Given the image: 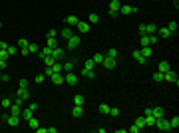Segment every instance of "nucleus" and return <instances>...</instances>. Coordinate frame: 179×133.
Here are the masks:
<instances>
[{
    "label": "nucleus",
    "mask_w": 179,
    "mask_h": 133,
    "mask_svg": "<svg viewBox=\"0 0 179 133\" xmlns=\"http://www.w3.org/2000/svg\"><path fill=\"white\" fill-rule=\"evenodd\" d=\"M155 127H157L159 131H171V127H169V119H165V117L155 119Z\"/></svg>",
    "instance_id": "f257e3e1"
},
{
    "label": "nucleus",
    "mask_w": 179,
    "mask_h": 133,
    "mask_svg": "<svg viewBox=\"0 0 179 133\" xmlns=\"http://www.w3.org/2000/svg\"><path fill=\"white\" fill-rule=\"evenodd\" d=\"M119 6H121L119 0H112V4H110V16H112V18L119 16Z\"/></svg>",
    "instance_id": "f03ea898"
},
{
    "label": "nucleus",
    "mask_w": 179,
    "mask_h": 133,
    "mask_svg": "<svg viewBox=\"0 0 179 133\" xmlns=\"http://www.w3.org/2000/svg\"><path fill=\"white\" fill-rule=\"evenodd\" d=\"M137 8L135 6H127V4H121L119 6V16H127V14H135Z\"/></svg>",
    "instance_id": "7ed1b4c3"
},
{
    "label": "nucleus",
    "mask_w": 179,
    "mask_h": 133,
    "mask_svg": "<svg viewBox=\"0 0 179 133\" xmlns=\"http://www.w3.org/2000/svg\"><path fill=\"white\" fill-rule=\"evenodd\" d=\"M78 80H80V78L74 72H68L66 76H64V81H66L68 86H76V84H78Z\"/></svg>",
    "instance_id": "20e7f679"
},
{
    "label": "nucleus",
    "mask_w": 179,
    "mask_h": 133,
    "mask_svg": "<svg viewBox=\"0 0 179 133\" xmlns=\"http://www.w3.org/2000/svg\"><path fill=\"white\" fill-rule=\"evenodd\" d=\"M163 81H171V84H175V86H177V84H179L177 73L171 72V70H169V72H165V73H163Z\"/></svg>",
    "instance_id": "39448f33"
},
{
    "label": "nucleus",
    "mask_w": 179,
    "mask_h": 133,
    "mask_svg": "<svg viewBox=\"0 0 179 133\" xmlns=\"http://www.w3.org/2000/svg\"><path fill=\"white\" fill-rule=\"evenodd\" d=\"M102 64H104V68H106V70H113V68L118 66V62H115V58H104V62H102Z\"/></svg>",
    "instance_id": "423d86ee"
},
{
    "label": "nucleus",
    "mask_w": 179,
    "mask_h": 133,
    "mask_svg": "<svg viewBox=\"0 0 179 133\" xmlns=\"http://www.w3.org/2000/svg\"><path fill=\"white\" fill-rule=\"evenodd\" d=\"M52 58H54V60H56V62H60V60H62V58H64V50H62V48H58V46H56V48H54V50H52Z\"/></svg>",
    "instance_id": "0eeeda50"
},
{
    "label": "nucleus",
    "mask_w": 179,
    "mask_h": 133,
    "mask_svg": "<svg viewBox=\"0 0 179 133\" xmlns=\"http://www.w3.org/2000/svg\"><path fill=\"white\" fill-rule=\"evenodd\" d=\"M78 46H80V36H76V34L70 36L68 38V48H78Z\"/></svg>",
    "instance_id": "6e6552de"
},
{
    "label": "nucleus",
    "mask_w": 179,
    "mask_h": 133,
    "mask_svg": "<svg viewBox=\"0 0 179 133\" xmlns=\"http://www.w3.org/2000/svg\"><path fill=\"white\" fill-rule=\"evenodd\" d=\"M6 123H8L10 127H18L20 117H18V115H8V117H6Z\"/></svg>",
    "instance_id": "1a4fd4ad"
},
{
    "label": "nucleus",
    "mask_w": 179,
    "mask_h": 133,
    "mask_svg": "<svg viewBox=\"0 0 179 133\" xmlns=\"http://www.w3.org/2000/svg\"><path fill=\"white\" fill-rule=\"evenodd\" d=\"M50 80H52L54 86H62V84H64V73H54Z\"/></svg>",
    "instance_id": "9d476101"
},
{
    "label": "nucleus",
    "mask_w": 179,
    "mask_h": 133,
    "mask_svg": "<svg viewBox=\"0 0 179 133\" xmlns=\"http://www.w3.org/2000/svg\"><path fill=\"white\" fill-rule=\"evenodd\" d=\"M76 28H78L82 34H86V32H90V24L88 22H82V20H78V24H76Z\"/></svg>",
    "instance_id": "9b49d317"
},
{
    "label": "nucleus",
    "mask_w": 179,
    "mask_h": 133,
    "mask_svg": "<svg viewBox=\"0 0 179 133\" xmlns=\"http://www.w3.org/2000/svg\"><path fill=\"white\" fill-rule=\"evenodd\" d=\"M151 115L155 117V119H159V117L165 115V111H163V107H151Z\"/></svg>",
    "instance_id": "f8f14e48"
},
{
    "label": "nucleus",
    "mask_w": 179,
    "mask_h": 133,
    "mask_svg": "<svg viewBox=\"0 0 179 133\" xmlns=\"http://www.w3.org/2000/svg\"><path fill=\"white\" fill-rule=\"evenodd\" d=\"M16 95H18V97H22V100L26 101L28 97H30V92H28V87H20L18 92H16Z\"/></svg>",
    "instance_id": "ddd939ff"
},
{
    "label": "nucleus",
    "mask_w": 179,
    "mask_h": 133,
    "mask_svg": "<svg viewBox=\"0 0 179 133\" xmlns=\"http://www.w3.org/2000/svg\"><path fill=\"white\" fill-rule=\"evenodd\" d=\"M139 52H141V56H143L145 60H149V58H151V54H153V50L149 46H141V50H139Z\"/></svg>",
    "instance_id": "4468645a"
},
{
    "label": "nucleus",
    "mask_w": 179,
    "mask_h": 133,
    "mask_svg": "<svg viewBox=\"0 0 179 133\" xmlns=\"http://www.w3.org/2000/svg\"><path fill=\"white\" fill-rule=\"evenodd\" d=\"M132 58H133V60H135V62H137V64H145V58H143V56H141V52H139V50H135V52H133L132 54Z\"/></svg>",
    "instance_id": "2eb2a0df"
},
{
    "label": "nucleus",
    "mask_w": 179,
    "mask_h": 133,
    "mask_svg": "<svg viewBox=\"0 0 179 133\" xmlns=\"http://www.w3.org/2000/svg\"><path fill=\"white\" fill-rule=\"evenodd\" d=\"M72 115L74 117H82V115H84V105H74L72 107Z\"/></svg>",
    "instance_id": "dca6fc26"
},
{
    "label": "nucleus",
    "mask_w": 179,
    "mask_h": 133,
    "mask_svg": "<svg viewBox=\"0 0 179 133\" xmlns=\"http://www.w3.org/2000/svg\"><path fill=\"white\" fill-rule=\"evenodd\" d=\"M135 125L139 127V131H143V129H145V117H143V115H139L137 119H135Z\"/></svg>",
    "instance_id": "f3484780"
},
{
    "label": "nucleus",
    "mask_w": 179,
    "mask_h": 133,
    "mask_svg": "<svg viewBox=\"0 0 179 133\" xmlns=\"http://www.w3.org/2000/svg\"><path fill=\"white\" fill-rule=\"evenodd\" d=\"M8 111H10V115H20V113H22V107H20V105H16V103H12Z\"/></svg>",
    "instance_id": "a211bd4d"
},
{
    "label": "nucleus",
    "mask_w": 179,
    "mask_h": 133,
    "mask_svg": "<svg viewBox=\"0 0 179 133\" xmlns=\"http://www.w3.org/2000/svg\"><path fill=\"white\" fill-rule=\"evenodd\" d=\"M145 117V127H155V117H153L151 113L149 115H143Z\"/></svg>",
    "instance_id": "6ab92c4d"
},
{
    "label": "nucleus",
    "mask_w": 179,
    "mask_h": 133,
    "mask_svg": "<svg viewBox=\"0 0 179 133\" xmlns=\"http://www.w3.org/2000/svg\"><path fill=\"white\" fill-rule=\"evenodd\" d=\"M78 20H80L78 16H66V24H68L70 28H72V26H76V24H78Z\"/></svg>",
    "instance_id": "aec40b11"
},
{
    "label": "nucleus",
    "mask_w": 179,
    "mask_h": 133,
    "mask_svg": "<svg viewBox=\"0 0 179 133\" xmlns=\"http://www.w3.org/2000/svg\"><path fill=\"white\" fill-rule=\"evenodd\" d=\"M52 70H54V73H64V68H62V62H54Z\"/></svg>",
    "instance_id": "412c9836"
},
{
    "label": "nucleus",
    "mask_w": 179,
    "mask_h": 133,
    "mask_svg": "<svg viewBox=\"0 0 179 133\" xmlns=\"http://www.w3.org/2000/svg\"><path fill=\"white\" fill-rule=\"evenodd\" d=\"M62 68H64V73L74 72V62H64V64H62Z\"/></svg>",
    "instance_id": "4be33fe9"
},
{
    "label": "nucleus",
    "mask_w": 179,
    "mask_h": 133,
    "mask_svg": "<svg viewBox=\"0 0 179 133\" xmlns=\"http://www.w3.org/2000/svg\"><path fill=\"white\" fill-rule=\"evenodd\" d=\"M98 22H99L98 14H90V16H88V24H90V26H92V24H98Z\"/></svg>",
    "instance_id": "5701e85b"
},
{
    "label": "nucleus",
    "mask_w": 179,
    "mask_h": 133,
    "mask_svg": "<svg viewBox=\"0 0 179 133\" xmlns=\"http://www.w3.org/2000/svg\"><path fill=\"white\" fill-rule=\"evenodd\" d=\"M32 113H34L32 109H30V107H26V109H22V113H20V115H22V117H24V119L28 121L30 117H32Z\"/></svg>",
    "instance_id": "b1692460"
},
{
    "label": "nucleus",
    "mask_w": 179,
    "mask_h": 133,
    "mask_svg": "<svg viewBox=\"0 0 179 133\" xmlns=\"http://www.w3.org/2000/svg\"><path fill=\"white\" fill-rule=\"evenodd\" d=\"M60 34H62V36H64L66 40H68V38H70V36H74V32H72V28H70V26H66V28H64V30H62V32H60Z\"/></svg>",
    "instance_id": "393cba45"
},
{
    "label": "nucleus",
    "mask_w": 179,
    "mask_h": 133,
    "mask_svg": "<svg viewBox=\"0 0 179 133\" xmlns=\"http://www.w3.org/2000/svg\"><path fill=\"white\" fill-rule=\"evenodd\" d=\"M169 70H171V68H169V62H161V64H159V72L161 73L169 72Z\"/></svg>",
    "instance_id": "a878e982"
},
{
    "label": "nucleus",
    "mask_w": 179,
    "mask_h": 133,
    "mask_svg": "<svg viewBox=\"0 0 179 133\" xmlns=\"http://www.w3.org/2000/svg\"><path fill=\"white\" fill-rule=\"evenodd\" d=\"M169 127H171V129H177V127H179V117H177V115L169 119Z\"/></svg>",
    "instance_id": "bb28decb"
},
{
    "label": "nucleus",
    "mask_w": 179,
    "mask_h": 133,
    "mask_svg": "<svg viewBox=\"0 0 179 133\" xmlns=\"http://www.w3.org/2000/svg\"><path fill=\"white\" fill-rule=\"evenodd\" d=\"M159 36H161V38H169V36H173V34L169 32L167 26H165V28H159Z\"/></svg>",
    "instance_id": "cd10ccee"
},
{
    "label": "nucleus",
    "mask_w": 179,
    "mask_h": 133,
    "mask_svg": "<svg viewBox=\"0 0 179 133\" xmlns=\"http://www.w3.org/2000/svg\"><path fill=\"white\" fill-rule=\"evenodd\" d=\"M167 30H169L171 34H175V32H177V22H175V20H171L169 24H167Z\"/></svg>",
    "instance_id": "c85d7f7f"
},
{
    "label": "nucleus",
    "mask_w": 179,
    "mask_h": 133,
    "mask_svg": "<svg viewBox=\"0 0 179 133\" xmlns=\"http://www.w3.org/2000/svg\"><path fill=\"white\" fill-rule=\"evenodd\" d=\"M84 101H86L84 95H76V97H74V105H84Z\"/></svg>",
    "instance_id": "c756f323"
},
{
    "label": "nucleus",
    "mask_w": 179,
    "mask_h": 133,
    "mask_svg": "<svg viewBox=\"0 0 179 133\" xmlns=\"http://www.w3.org/2000/svg\"><path fill=\"white\" fill-rule=\"evenodd\" d=\"M98 111L99 113H110V105H107V103H99V105H98Z\"/></svg>",
    "instance_id": "7c9ffc66"
},
{
    "label": "nucleus",
    "mask_w": 179,
    "mask_h": 133,
    "mask_svg": "<svg viewBox=\"0 0 179 133\" xmlns=\"http://www.w3.org/2000/svg\"><path fill=\"white\" fill-rule=\"evenodd\" d=\"M82 76H86V78H96L94 70H86V68H82Z\"/></svg>",
    "instance_id": "2f4dec72"
},
{
    "label": "nucleus",
    "mask_w": 179,
    "mask_h": 133,
    "mask_svg": "<svg viewBox=\"0 0 179 133\" xmlns=\"http://www.w3.org/2000/svg\"><path fill=\"white\" fill-rule=\"evenodd\" d=\"M106 56H107V58H115V60H118V50H115V48H110Z\"/></svg>",
    "instance_id": "473e14b6"
},
{
    "label": "nucleus",
    "mask_w": 179,
    "mask_h": 133,
    "mask_svg": "<svg viewBox=\"0 0 179 133\" xmlns=\"http://www.w3.org/2000/svg\"><path fill=\"white\" fill-rule=\"evenodd\" d=\"M104 58H106L104 54H96V56H94L92 60H94V64H102V62H104Z\"/></svg>",
    "instance_id": "72a5a7b5"
},
{
    "label": "nucleus",
    "mask_w": 179,
    "mask_h": 133,
    "mask_svg": "<svg viewBox=\"0 0 179 133\" xmlns=\"http://www.w3.org/2000/svg\"><path fill=\"white\" fill-rule=\"evenodd\" d=\"M54 62H56V60H54L52 56H46V58H44V64H46V68H52Z\"/></svg>",
    "instance_id": "f704fd0d"
},
{
    "label": "nucleus",
    "mask_w": 179,
    "mask_h": 133,
    "mask_svg": "<svg viewBox=\"0 0 179 133\" xmlns=\"http://www.w3.org/2000/svg\"><path fill=\"white\" fill-rule=\"evenodd\" d=\"M46 40H48L46 46H50V48H56V46H58V40H56V38H48V36H46Z\"/></svg>",
    "instance_id": "c9c22d12"
},
{
    "label": "nucleus",
    "mask_w": 179,
    "mask_h": 133,
    "mask_svg": "<svg viewBox=\"0 0 179 133\" xmlns=\"http://www.w3.org/2000/svg\"><path fill=\"white\" fill-rule=\"evenodd\" d=\"M28 125L32 127V129H36V127H38L40 123H38V119H36V117H30V119H28Z\"/></svg>",
    "instance_id": "e433bc0d"
},
{
    "label": "nucleus",
    "mask_w": 179,
    "mask_h": 133,
    "mask_svg": "<svg viewBox=\"0 0 179 133\" xmlns=\"http://www.w3.org/2000/svg\"><path fill=\"white\" fill-rule=\"evenodd\" d=\"M28 50H30L32 54H38L40 52V46H38V44H28Z\"/></svg>",
    "instance_id": "4c0bfd02"
},
{
    "label": "nucleus",
    "mask_w": 179,
    "mask_h": 133,
    "mask_svg": "<svg viewBox=\"0 0 179 133\" xmlns=\"http://www.w3.org/2000/svg\"><path fill=\"white\" fill-rule=\"evenodd\" d=\"M94 66H96V64H94V60H92V58L84 62V68H86V70H94Z\"/></svg>",
    "instance_id": "58836bf2"
},
{
    "label": "nucleus",
    "mask_w": 179,
    "mask_h": 133,
    "mask_svg": "<svg viewBox=\"0 0 179 133\" xmlns=\"http://www.w3.org/2000/svg\"><path fill=\"white\" fill-rule=\"evenodd\" d=\"M145 28H147V34L157 32V26H155V24H145Z\"/></svg>",
    "instance_id": "ea45409f"
},
{
    "label": "nucleus",
    "mask_w": 179,
    "mask_h": 133,
    "mask_svg": "<svg viewBox=\"0 0 179 133\" xmlns=\"http://www.w3.org/2000/svg\"><path fill=\"white\" fill-rule=\"evenodd\" d=\"M153 80H155V81H163V73H161V72L157 70V72L153 73Z\"/></svg>",
    "instance_id": "a19ab883"
},
{
    "label": "nucleus",
    "mask_w": 179,
    "mask_h": 133,
    "mask_svg": "<svg viewBox=\"0 0 179 133\" xmlns=\"http://www.w3.org/2000/svg\"><path fill=\"white\" fill-rule=\"evenodd\" d=\"M107 115H112V117H118V115H119V109H118V107H110V113H107Z\"/></svg>",
    "instance_id": "79ce46f5"
},
{
    "label": "nucleus",
    "mask_w": 179,
    "mask_h": 133,
    "mask_svg": "<svg viewBox=\"0 0 179 133\" xmlns=\"http://www.w3.org/2000/svg\"><path fill=\"white\" fill-rule=\"evenodd\" d=\"M10 105H12V101L8 100V97H4V100H2V107H4V109H10Z\"/></svg>",
    "instance_id": "37998d69"
},
{
    "label": "nucleus",
    "mask_w": 179,
    "mask_h": 133,
    "mask_svg": "<svg viewBox=\"0 0 179 133\" xmlns=\"http://www.w3.org/2000/svg\"><path fill=\"white\" fill-rule=\"evenodd\" d=\"M28 44H30V42H28L26 38H20V40H18V48H26Z\"/></svg>",
    "instance_id": "c03bdc74"
},
{
    "label": "nucleus",
    "mask_w": 179,
    "mask_h": 133,
    "mask_svg": "<svg viewBox=\"0 0 179 133\" xmlns=\"http://www.w3.org/2000/svg\"><path fill=\"white\" fill-rule=\"evenodd\" d=\"M44 80H46V76H44V73H38V76L34 78V81H36V84H42Z\"/></svg>",
    "instance_id": "a18cd8bd"
},
{
    "label": "nucleus",
    "mask_w": 179,
    "mask_h": 133,
    "mask_svg": "<svg viewBox=\"0 0 179 133\" xmlns=\"http://www.w3.org/2000/svg\"><path fill=\"white\" fill-rule=\"evenodd\" d=\"M8 58H10V56H8L6 50H0V60H6L8 62Z\"/></svg>",
    "instance_id": "49530a36"
},
{
    "label": "nucleus",
    "mask_w": 179,
    "mask_h": 133,
    "mask_svg": "<svg viewBox=\"0 0 179 133\" xmlns=\"http://www.w3.org/2000/svg\"><path fill=\"white\" fill-rule=\"evenodd\" d=\"M44 76H46L48 80H50V78L54 76V70H52V68H46V72H44Z\"/></svg>",
    "instance_id": "de8ad7c7"
},
{
    "label": "nucleus",
    "mask_w": 179,
    "mask_h": 133,
    "mask_svg": "<svg viewBox=\"0 0 179 133\" xmlns=\"http://www.w3.org/2000/svg\"><path fill=\"white\" fill-rule=\"evenodd\" d=\"M6 52H8V56L12 58L14 54H16V46H8V50H6Z\"/></svg>",
    "instance_id": "09e8293b"
},
{
    "label": "nucleus",
    "mask_w": 179,
    "mask_h": 133,
    "mask_svg": "<svg viewBox=\"0 0 179 133\" xmlns=\"http://www.w3.org/2000/svg\"><path fill=\"white\" fill-rule=\"evenodd\" d=\"M46 36H48V38H58V32H56V30H48Z\"/></svg>",
    "instance_id": "8fccbe9b"
},
{
    "label": "nucleus",
    "mask_w": 179,
    "mask_h": 133,
    "mask_svg": "<svg viewBox=\"0 0 179 133\" xmlns=\"http://www.w3.org/2000/svg\"><path fill=\"white\" fill-rule=\"evenodd\" d=\"M139 36H141V34H147V28H145V24H139Z\"/></svg>",
    "instance_id": "3c124183"
},
{
    "label": "nucleus",
    "mask_w": 179,
    "mask_h": 133,
    "mask_svg": "<svg viewBox=\"0 0 179 133\" xmlns=\"http://www.w3.org/2000/svg\"><path fill=\"white\" fill-rule=\"evenodd\" d=\"M18 86H20V87H28V86H30V81H28V80H20Z\"/></svg>",
    "instance_id": "603ef678"
},
{
    "label": "nucleus",
    "mask_w": 179,
    "mask_h": 133,
    "mask_svg": "<svg viewBox=\"0 0 179 133\" xmlns=\"http://www.w3.org/2000/svg\"><path fill=\"white\" fill-rule=\"evenodd\" d=\"M127 131H129V133H139V127L135 125V123H133V125L129 127V129H127Z\"/></svg>",
    "instance_id": "864d4df0"
},
{
    "label": "nucleus",
    "mask_w": 179,
    "mask_h": 133,
    "mask_svg": "<svg viewBox=\"0 0 179 133\" xmlns=\"http://www.w3.org/2000/svg\"><path fill=\"white\" fill-rule=\"evenodd\" d=\"M6 66H8L6 60H0V72H4V70H6Z\"/></svg>",
    "instance_id": "5fc2aeb1"
},
{
    "label": "nucleus",
    "mask_w": 179,
    "mask_h": 133,
    "mask_svg": "<svg viewBox=\"0 0 179 133\" xmlns=\"http://www.w3.org/2000/svg\"><path fill=\"white\" fill-rule=\"evenodd\" d=\"M0 80H2V81H10V76H8V73H2V76H0Z\"/></svg>",
    "instance_id": "6e6d98bb"
},
{
    "label": "nucleus",
    "mask_w": 179,
    "mask_h": 133,
    "mask_svg": "<svg viewBox=\"0 0 179 133\" xmlns=\"http://www.w3.org/2000/svg\"><path fill=\"white\" fill-rule=\"evenodd\" d=\"M14 103H16V105H20V107H22V105H24V100H22V97H16V101H14Z\"/></svg>",
    "instance_id": "4d7b16f0"
},
{
    "label": "nucleus",
    "mask_w": 179,
    "mask_h": 133,
    "mask_svg": "<svg viewBox=\"0 0 179 133\" xmlns=\"http://www.w3.org/2000/svg\"><path fill=\"white\" fill-rule=\"evenodd\" d=\"M28 107H30L32 111H36V109H38V103H34V101H30V105H28Z\"/></svg>",
    "instance_id": "13d9d810"
},
{
    "label": "nucleus",
    "mask_w": 179,
    "mask_h": 133,
    "mask_svg": "<svg viewBox=\"0 0 179 133\" xmlns=\"http://www.w3.org/2000/svg\"><path fill=\"white\" fill-rule=\"evenodd\" d=\"M20 54H22V56H28V54H30V50H28V46H26V48H22V50H20Z\"/></svg>",
    "instance_id": "bf43d9fd"
},
{
    "label": "nucleus",
    "mask_w": 179,
    "mask_h": 133,
    "mask_svg": "<svg viewBox=\"0 0 179 133\" xmlns=\"http://www.w3.org/2000/svg\"><path fill=\"white\" fill-rule=\"evenodd\" d=\"M0 50H8V44H6V42H0Z\"/></svg>",
    "instance_id": "052dcab7"
},
{
    "label": "nucleus",
    "mask_w": 179,
    "mask_h": 133,
    "mask_svg": "<svg viewBox=\"0 0 179 133\" xmlns=\"http://www.w3.org/2000/svg\"><path fill=\"white\" fill-rule=\"evenodd\" d=\"M48 133H58V127H48Z\"/></svg>",
    "instance_id": "680f3d73"
},
{
    "label": "nucleus",
    "mask_w": 179,
    "mask_h": 133,
    "mask_svg": "<svg viewBox=\"0 0 179 133\" xmlns=\"http://www.w3.org/2000/svg\"><path fill=\"white\" fill-rule=\"evenodd\" d=\"M0 28H2V22H0Z\"/></svg>",
    "instance_id": "e2e57ef3"
}]
</instances>
